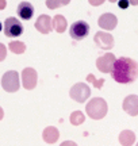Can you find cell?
I'll use <instances>...</instances> for the list:
<instances>
[{
    "label": "cell",
    "mask_w": 138,
    "mask_h": 146,
    "mask_svg": "<svg viewBox=\"0 0 138 146\" xmlns=\"http://www.w3.org/2000/svg\"><path fill=\"white\" fill-rule=\"evenodd\" d=\"M112 78L119 84H130L134 83L138 77V64L133 58L121 57L115 61L112 68Z\"/></svg>",
    "instance_id": "cell-1"
},
{
    "label": "cell",
    "mask_w": 138,
    "mask_h": 146,
    "mask_svg": "<svg viewBox=\"0 0 138 146\" xmlns=\"http://www.w3.org/2000/svg\"><path fill=\"white\" fill-rule=\"evenodd\" d=\"M108 111V106H107L106 100L102 98H95V99L90 100V103L85 106V112L90 116L91 119H103L107 115Z\"/></svg>",
    "instance_id": "cell-2"
},
{
    "label": "cell",
    "mask_w": 138,
    "mask_h": 146,
    "mask_svg": "<svg viewBox=\"0 0 138 146\" xmlns=\"http://www.w3.org/2000/svg\"><path fill=\"white\" fill-rule=\"evenodd\" d=\"M1 87L4 91L7 92H16L19 87H21V83H19V73L15 72V70H8L3 74L1 77Z\"/></svg>",
    "instance_id": "cell-3"
},
{
    "label": "cell",
    "mask_w": 138,
    "mask_h": 146,
    "mask_svg": "<svg viewBox=\"0 0 138 146\" xmlns=\"http://www.w3.org/2000/svg\"><path fill=\"white\" fill-rule=\"evenodd\" d=\"M70 98L77 103H85V100L91 96V89L85 83H76L69 91Z\"/></svg>",
    "instance_id": "cell-4"
},
{
    "label": "cell",
    "mask_w": 138,
    "mask_h": 146,
    "mask_svg": "<svg viewBox=\"0 0 138 146\" xmlns=\"http://www.w3.org/2000/svg\"><path fill=\"white\" fill-rule=\"evenodd\" d=\"M4 34L8 38H18L23 34V26L16 18H7L4 22Z\"/></svg>",
    "instance_id": "cell-5"
},
{
    "label": "cell",
    "mask_w": 138,
    "mask_h": 146,
    "mask_svg": "<svg viewBox=\"0 0 138 146\" xmlns=\"http://www.w3.org/2000/svg\"><path fill=\"white\" fill-rule=\"evenodd\" d=\"M69 34L73 39L81 41V39L87 38L90 34V25L84 21H76L69 29Z\"/></svg>",
    "instance_id": "cell-6"
},
{
    "label": "cell",
    "mask_w": 138,
    "mask_h": 146,
    "mask_svg": "<svg viewBox=\"0 0 138 146\" xmlns=\"http://www.w3.org/2000/svg\"><path fill=\"white\" fill-rule=\"evenodd\" d=\"M117 58L112 53H106L104 56H102L96 60V68L99 69L102 73H108L112 72V68L115 65Z\"/></svg>",
    "instance_id": "cell-7"
},
{
    "label": "cell",
    "mask_w": 138,
    "mask_h": 146,
    "mask_svg": "<svg viewBox=\"0 0 138 146\" xmlns=\"http://www.w3.org/2000/svg\"><path fill=\"white\" fill-rule=\"evenodd\" d=\"M37 80H38V74L35 72V69L25 68L22 70V84H23L25 89H29V91L34 89L35 85H37Z\"/></svg>",
    "instance_id": "cell-8"
},
{
    "label": "cell",
    "mask_w": 138,
    "mask_h": 146,
    "mask_svg": "<svg viewBox=\"0 0 138 146\" xmlns=\"http://www.w3.org/2000/svg\"><path fill=\"white\" fill-rule=\"evenodd\" d=\"M94 41L102 50H110L114 46V36L106 31H98L94 36Z\"/></svg>",
    "instance_id": "cell-9"
},
{
    "label": "cell",
    "mask_w": 138,
    "mask_h": 146,
    "mask_svg": "<svg viewBox=\"0 0 138 146\" xmlns=\"http://www.w3.org/2000/svg\"><path fill=\"white\" fill-rule=\"evenodd\" d=\"M123 111L131 116L138 115V96L137 95H129L123 100Z\"/></svg>",
    "instance_id": "cell-10"
},
{
    "label": "cell",
    "mask_w": 138,
    "mask_h": 146,
    "mask_svg": "<svg viewBox=\"0 0 138 146\" xmlns=\"http://www.w3.org/2000/svg\"><path fill=\"white\" fill-rule=\"evenodd\" d=\"M98 23H99L100 29H103V30H107V31H110V30H114V29L117 27V25H118V18L114 15V14H111V12H106V14H103V15L99 18Z\"/></svg>",
    "instance_id": "cell-11"
},
{
    "label": "cell",
    "mask_w": 138,
    "mask_h": 146,
    "mask_svg": "<svg viewBox=\"0 0 138 146\" xmlns=\"http://www.w3.org/2000/svg\"><path fill=\"white\" fill-rule=\"evenodd\" d=\"M35 29L41 34H49L53 30V21L49 15H39V18L35 22Z\"/></svg>",
    "instance_id": "cell-12"
},
{
    "label": "cell",
    "mask_w": 138,
    "mask_h": 146,
    "mask_svg": "<svg viewBox=\"0 0 138 146\" xmlns=\"http://www.w3.org/2000/svg\"><path fill=\"white\" fill-rule=\"evenodd\" d=\"M16 14L18 16L23 19V21H30L34 15V7H33L31 3L29 1H22L18 5V10H16Z\"/></svg>",
    "instance_id": "cell-13"
},
{
    "label": "cell",
    "mask_w": 138,
    "mask_h": 146,
    "mask_svg": "<svg viewBox=\"0 0 138 146\" xmlns=\"http://www.w3.org/2000/svg\"><path fill=\"white\" fill-rule=\"evenodd\" d=\"M42 138L46 143H56L60 138V131L56 127H53V126H49V127H46L43 130Z\"/></svg>",
    "instance_id": "cell-14"
},
{
    "label": "cell",
    "mask_w": 138,
    "mask_h": 146,
    "mask_svg": "<svg viewBox=\"0 0 138 146\" xmlns=\"http://www.w3.org/2000/svg\"><path fill=\"white\" fill-rule=\"evenodd\" d=\"M135 142V134L131 130H123L119 134V143L122 146H131Z\"/></svg>",
    "instance_id": "cell-15"
},
{
    "label": "cell",
    "mask_w": 138,
    "mask_h": 146,
    "mask_svg": "<svg viewBox=\"0 0 138 146\" xmlns=\"http://www.w3.org/2000/svg\"><path fill=\"white\" fill-rule=\"evenodd\" d=\"M66 27H68V22L62 15H56L53 18V29L57 33H60V34L64 33L66 30Z\"/></svg>",
    "instance_id": "cell-16"
},
{
    "label": "cell",
    "mask_w": 138,
    "mask_h": 146,
    "mask_svg": "<svg viewBox=\"0 0 138 146\" xmlns=\"http://www.w3.org/2000/svg\"><path fill=\"white\" fill-rule=\"evenodd\" d=\"M8 47H10L11 52L15 53V54H23V53H25V50H26V45H25L23 42H21V41H12V42H10Z\"/></svg>",
    "instance_id": "cell-17"
},
{
    "label": "cell",
    "mask_w": 138,
    "mask_h": 146,
    "mask_svg": "<svg viewBox=\"0 0 138 146\" xmlns=\"http://www.w3.org/2000/svg\"><path fill=\"white\" fill-rule=\"evenodd\" d=\"M85 120V115L81 111H73L70 114V123L73 126H80Z\"/></svg>",
    "instance_id": "cell-18"
},
{
    "label": "cell",
    "mask_w": 138,
    "mask_h": 146,
    "mask_svg": "<svg viewBox=\"0 0 138 146\" xmlns=\"http://www.w3.org/2000/svg\"><path fill=\"white\" fill-rule=\"evenodd\" d=\"M69 3H70V0H46V7L50 10H56V8H60Z\"/></svg>",
    "instance_id": "cell-19"
},
{
    "label": "cell",
    "mask_w": 138,
    "mask_h": 146,
    "mask_svg": "<svg viewBox=\"0 0 138 146\" xmlns=\"http://www.w3.org/2000/svg\"><path fill=\"white\" fill-rule=\"evenodd\" d=\"M87 81H88V83H92V85H94L95 88L100 89L102 87H103V84H104V78H96L94 74H88Z\"/></svg>",
    "instance_id": "cell-20"
},
{
    "label": "cell",
    "mask_w": 138,
    "mask_h": 146,
    "mask_svg": "<svg viewBox=\"0 0 138 146\" xmlns=\"http://www.w3.org/2000/svg\"><path fill=\"white\" fill-rule=\"evenodd\" d=\"M5 57H7V47H5V45L0 43V62L4 61Z\"/></svg>",
    "instance_id": "cell-21"
},
{
    "label": "cell",
    "mask_w": 138,
    "mask_h": 146,
    "mask_svg": "<svg viewBox=\"0 0 138 146\" xmlns=\"http://www.w3.org/2000/svg\"><path fill=\"white\" fill-rule=\"evenodd\" d=\"M118 5H119V8L126 10V8H129V5H130V1H129V0H119V1H118Z\"/></svg>",
    "instance_id": "cell-22"
},
{
    "label": "cell",
    "mask_w": 138,
    "mask_h": 146,
    "mask_svg": "<svg viewBox=\"0 0 138 146\" xmlns=\"http://www.w3.org/2000/svg\"><path fill=\"white\" fill-rule=\"evenodd\" d=\"M90 1V4L91 5H95V7H98V5H100V4H103L106 0H88Z\"/></svg>",
    "instance_id": "cell-23"
},
{
    "label": "cell",
    "mask_w": 138,
    "mask_h": 146,
    "mask_svg": "<svg viewBox=\"0 0 138 146\" xmlns=\"http://www.w3.org/2000/svg\"><path fill=\"white\" fill-rule=\"evenodd\" d=\"M60 146H77V145H76L73 141H65V142H62Z\"/></svg>",
    "instance_id": "cell-24"
},
{
    "label": "cell",
    "mask_w": 138,
    "mask_h": 146,
    "mask_svg": "<svg viewBox=\"0 0 138 146\" xmlns=\"http://www.w3.org/2000/svg\"><path fill=\"white\" fill-rule=\"evenodd\" d=\"M7 7V1L5 0H0V10H4Z\"/></svg>",
    "instance_id": "cell-25"
},
{
    "label": "cell",
    "mask_w": 138,
    "mask_h": 146,
    "mask_svg": "<svg viewBox=\"0 0 138 146\" xmlns=\"http://www.w3.org/2000/svg\"><path fill=\"white\" fill-rule=\"evenodd\" d=\"M131 5H138V0H129Z\"/></svg>",
    "instance_id": "cell-26"
},
{
    "label": "cell",
    "mask_w": 138,
    "mask_h": 146,
    "mask_svg": "<svg viewBox=\"0 0 138 146\" xmlns=\"http://www.w3.org/2000/svg\"><path fill=\"white\" fill-rule=\"evenodd\" d=\"M3 116H4V112H3V108L0 107V120L3 119Z\"/></svg>",
    "instance_id": "cell-27"
},
{
    "label": "cell",
    "mask_w": 138,
    "mask_h": 146,
    "mask_svg": "<svg viewBox=\"0 0 138 146\" xmlns=\"http://www.w3.org/2000/svg\"><path fill=\"white\" fill-rule=\"evenodd\" d=\"M110 3H115V1H119V0H108Z\"/></svg>",
    "instance_id": "cell-28"
},
{
    "label": "cell",
    "mask_w": 138,
    "mask_h": 146,
    "mask_svg": "<svg viewBox=\"0 0 138 146\" xmlns=\"http://www.w3.org/2000/svg\"><path fill=\"white\" fill-rule=\"evenodd\" d=\"M3 30V26H1V22H0V31Z\"/></svg>",
    "instance_id": "cell-29"
},
{
    "label": "cell",
    "mask_w": 138,
    "mask_h": 146,
    "mask_svg": "<svg viewBox=\"0 0 138 146\" xmlns=\"http://www.w3.org/2000/svg\"><path fill=\"white\" fill-rule=\"evenodd\" d=\"M135 146H138V143H137V145H135Z\"/></svg>",
    "instance_id": "cell-30"
}]
</instances>
